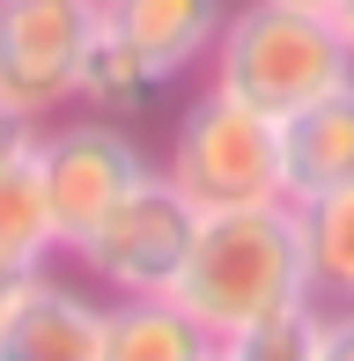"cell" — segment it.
Here are the masks:
<instances>
[{"label": "cell", "mask_w": 354, "mask_h": 361, "mask_svg": "<svg viewBox=\"0 0 354 361\" xmlns=\"http://www.w3.org/2000/svg\"><path fill=\"white\" fill-rule=\"evenodd\" d=\"M96 30H104V0H0V104L37 126L67 111Z\"/></svg>", "instance_id": "5b68a950"}, {"label": "cell", "mask_w": 354, "mask_h": 361, "mask_svg": "<svg viewBox=\"0 0 354 361\" xmlns=\"http://www.w3.org/2000/svg\"><path fill=\"white\" fill-rule=\"evenodd\" d=\"M163 89H170V81L104 23V30H96V44H89V59H82V89H74V104H89V111H104V118H118V111H148Z\"/></svg>", "instance_id": "4fadbf2b"}, {"label": "cell", "mask_w": 354, "mask_h": 361, "mask_svg": "<svg viewBox=\"0 0 354 361\" xmlns=\"http://www.w3.org/2000/svg\"><path fill=\"white\" fill-rule=\"evenodd\" d=\"M214 361H317V302L310 310H281V317L229 332Z\"/></svg>", "instance_id": "5bb4252c"}, {"label": "cell", "mask_w": 354, "mask_h": 361, "mask_svg": "<svg viewBox=\"0 0 354 361\" xmlns=\"http://www.w3.org/2000/svg\"><path fill=\"white\" fill-rule=\"evenodd\" d=\"M347 177H354V74L281 118V192L295 207L347 185Z\"/></svg>", "instance_id": "ba28073f"}, {"label": "cell", "mask_w": 354, "mask_h": 361, "mask_svg": "<svg viewBox=\"0 0 354 361\" xmlns=\"http://www.w3.org/2000/svg\"><path fill=\"white\" fill-rule=\"evenodd\" d=\"M354 74V52L325 8H288V0H244L229 8L214 52H207V81L236 104L288 118V111L317 104Z\"/></svg>", "instance_id": "7a4b0ae2"}, {"label": "cell", "mask_w": 354, "mask_h": 361, "mask_svg": "<svg viewBox=\"0 0 354 361\" xmlns=\"http://www.w3.org/2000/svg\"><path fill=\"white\" fill-rule=\"evenodd\" d=\"M15 288H23V273H15V266H0V317H8V302H15Z\"/></svg>", "instance_id": "ac0fdd59"}, {"label": "cell", "mask_w": 354, "mask_h": 361, "mask_svg": "<svg viewBox=\"0 0 354 361\" xmlns=\"http://www.w3.org/2000/svg\"><path fill=\"white\" fill-rule=\"evenodd\" d=\"M104 310L82 288H59L52 273H23L8 317H0V361H96Z\"/></svg>", "instance_id": "52a82bcc"}, {"label": "cell", "mask_w": 354, "mask_h": 361, "mask_svg": "<svg viewBox=\"0 0 354 361\" xmlns=\"http://www.w3.org/2000/svg\"><path fill=\"white\" fill-rule=\"evenodd\" d=\"M37 177L52 207V243L82 251L96 221L148 177V155L118 133V118H74V126H37Z\"/></svg>", "instance_id": "8992f818"}, {"label": "cell", "mask_w": 354, "mask_h": 361, "mask_svg": "<svg viewBox=\"0 0 354 361\" xmlns=\"http://www.w3.org/2000/svg\"><path fill=\"white\" fill-rule=\"evenodd\" d=\"M104 23L163 81H185L214 52L221 23H229V0H104Z\"/></svg>", "instance_id": "9c48e42d"}, {"label": "cell", "mask_w": 354, "mask_h": 361, "mask_svg": "<svg viewBox=\"0 0 354 361\" xmlns=\"http://www.w3.org/2000/svg\"><path fill=\"white\" fill-rule=\"evenodd\" d=\"M221 339L177 295H111L96 361H214Z\"/></svg>", "instance_id": "30bf717a"}, {"label": "cell", "mask_w": 354, "mask_h": 361, "mask_svg": "<svg viewBox=\"0 0 354 361\" xmlns=\"http://www.w3.org/2000/svg\"><path fill=\"white\" fill-rule=\"evenodd\" d=\"M303 214V258H310V295L317 302H354V177L317 200L295 207Z\"/></svg>", "instance_id": "7c38bea8"}, {"label": "cell", "mask_w": 354, "mask_h": 361, "mask_svg": "<svg viewBox=\"0 0 354 361\" xmlns=\"http://www.w3.org/2000/svg\"><path fill=\"white\" fill-rule=\"evenodd\" d=\"M192 236H200V207L177 192L170 170H148L96 221V236L74 251V266H82L96 288H111V295H177Z\"/></svg>", "instance_id": "277c9868"}, {"label": "cell", "mask_w": 354, "mask_h": 361, "mask_svg": "<svg viewBox=\"0 0 354 361\" xmlns=\"http://www.w3.org/2000/svg\"><path fill=\"white\" fill-rule=\"evenodd\" d=\"M317 361H354V302H317Z\"/></svg>", "instance_id": "9a60e30c"}, {"label": "cell", "mask_w": 354, "mask_h": 361, "mask_svg": "<svg viewBox=\"0 0 354 361\" xmlns=\"http://www.w3.org/2000/svg\"><path fill=\"white\" fill-rule=\"evenodd\" d=\"M177 302L214 339L251 332L281 310H310V258H303L295 200H251V207H200Z\"/></svg>", "instance_id": "6da1fadb"}, {"label": "cell", "mask_w": 354, "mask_h": 361, "mask_svg": "<svg viewBox=\"0 0 354 361\" xmlns=\"http://www.w3.org/2000/svg\"><path fill=\"white\" fill-rule=\"evenodd\" d=\"M23 147H37V118H23L15 104H0V162L23 155Z\"/></svg>", "instance_id": "2e32d148"}, {"label": "cell", "mask_w": 354, "mask_h": 361, "mask_svg": "<svg viewBox=\"0 0 354 361\" xmlns=\"http://www.w3.org/2000/svg\"><path fill=\"white\" fill-rule=\"evenodd\" d=\"M332 23H340V37H347V52H354V0H332Z\"/></svg>", "instance_id": "e0dca14e"}, {"label": "cell", "mask_w": 354, "mask_h": 361, "mask_svg": "<svg viewBox=\"0 0 354 361\" xmlns=\"http://www.w3.org/2000/svg\"><path fill=\"white\" fill-rule=\"evenodd\" d=\"M52 207H44V177H37V147L0 162V266L37 273L52 266Z\"/></svg>", "instance_id": "8fae6325"}, {"label": "cell", "mask_w": 354, "mask_h": 361, "mask_svg": "<svg viewBox=\"0 0 354 361\" xmlns=\"http://www.w3.org/2000/svg\"><path fill=\"white\" fill-rule=\"evenodd\" d=\"M288 8H325V15H332V0H288Z\"/></svg>", "instance_id": "d6986e66"}, {"label": "cell", "mask_w": 354, "mask_h": 361, "mask_svg": "<svg viewBox=\"0 0 354 361\" xmlns=\"http://www.w3.org/2000/svg\"><path fill=\"white\" fill-rule=\"evenodd\" d=\"M170 177L192 207H251V200H288L281 192V118L236 104L207 81L177 111L170 140Z\"/></svg>", "instance_id": "3957f363"}]
</instances>
